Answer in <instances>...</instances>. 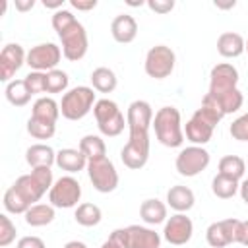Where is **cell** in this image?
<instances>
[{
  "mask_svg": "<svg viewBox=\"0 0 248 248\" xmlns=\"http://www.w3.org/2000/svg\"><path fill=\"white\" fill-rule=\"evenodd\" d=\"M56 35H58V39L62 43V54L70 62H79L87 54V46H89L87 31L78 19L70 27H66L64 31H60Z\"/></svg>",
  "mask_w": 248,
  "mask_h": 248,
  "instance_id": "cell-10",
  "label": "cell"
},
{
  "mask_svg": "<svg viewBox=\"0 0 248 248\" xmlns=\"http://www.w3.org/2000/svg\"><path fill=\"white\" fill-rule=\"evenodd\" d=\"M153 130L165 147H180L184 141V128L176 107H161L153 116Z\"/></svg>",
  "mask_w": 248,
  "mask_h": 248,
  "instance_id": "cell-1",
  "label": "cell"
},
{
  "mask_svg": "<svg viewBox=\"0 0 248 248\" xmlns=\"http://www.w3.org/2000/svg\"><path fill=\"white\" fill-rule=\"evenodd\" d=\"M70 78L64 70H50L46 72V93H64L68 89Z\"/></svg>",
  "mask_w": 248,
  "mask_h": 248,
  "instance_id": "cell-35",
  "label": "cell"
},
{
  "mask_svg": "<svg viewBox=\"0 0 248 248\" xmlns=\"http://www.w3.org/2000/svg\"><path fill=\"white\" fill-rule=\"evenodd\" d=\"M234 6H236L234 0H231V2H227V4H223V2H215V8H221V10H229V8H234Z\"/></svg>",
  "mask_w": 248,
  "mask_h": 248,
  "instance_id": "cell-49",
  "label": "cell"
},
{
  "mask_svg": "<svg viewBox=\"0 0 248 248\" xmlns=\"http://www.w3.org/2000/svg\"><path fill=\"white\" fill-rule=\"evenodd\" d=\"M2 203H4V209L8 211V213H14V215H19V213H25L31 205L16 192V188L14 186H10L6 192H4V200H2Z\"/></svg>",
  "mask_w": 248,
  "mask_h": 248,
  "instance_id": "cell-34",
  "label": "cell"
},
{
  "mask_svg": "<svg viewBox=\"0 0 248 248\" xmlns=\"http://www.w3.org/2000/svg\"><path fill=\"white\" fill-rule=\"evenodd\" d=\"M62 48L54 43H41V45H35L27 50V60L25 64L33 70V72H50V70H56L60 58H62Z\"/></svg>",
  "mask_w": 248,
  "mask_h": 248,
  "instance_id": "cell-13",
  "label": "cell"
},
{
  "mask_svg": "<svg viewBox=\"0 0 248 248\" xmlns=\"http://www.w3.org/2000/svg\"><path fill=\"white\" fill-rule=\"evenodd\" d=\"M153 108L147 101L143 99H136L128 105L126 110V124H128V132H149L151 124H153Z\"/></svg>",
  "mask_w": 248,
  "mask_h": 248,
  "instance_id": "cell-16",
  "label": "cell"
},
{
  "mask_svg": "<svg viewBox=\"0 0 248 248\" xmlns=\"http://www.w3.org/2000/svg\"><path fill=\"white\" fill-rule=\"evenodd\" d=\"M149 159V132H128V141L120 149V161L132 170H140Z\"/></svg>",
  "mask_w": 248,
  "mask_h": 248,
  "instance_id": "cell-7",
  "label": "cell"
},
{
  "mask_svg": "<svg viewBox=\"0 0 248 248\" xmlns=\"http://www.w3.org/2000/svg\"><path fill=\"white\" fill-rule=\"evenodd\" d=\"M246 50V39L236 31H225L217 39V52L223 58H238Z\"/></svg>",
  "mask_w": 248,
  "mask_h": 248,
  "instance_id": "cell-19",
  "label": "cell"
},
{
  "mask_svg": "<svg viewBox=\"0 0 248 248\" xmlns=\"http://www.w3.org/2000/svg\"><path fill=\"white\" fill-rule=\"evenodd\" d=\"M238 186H240L238 180H234L231 176H225V174H219V172L211 180V192L221 200H231L238 192Z\"/></svg>",
  "mask_w": 248,
  "mask_h": 248,
  "instance_id": "cell-32",
  "label": "cell"
},
{
  "mask_svg": "<svg viewBox=\"0 0 248 248\" xmlns=\"http://www.w3.org/2000/svg\"><path fill=\"white\" fill-rule=\"evenodd\" d=\"M25 161L31 169L52 167L56 163V151L48 143H33L25 151Z\"/></svg>",
  "mask_w": 248,
  "mask_h": 248,
  "instance_id": "cell-21",
  "label": "cell"
},
{
  "mask_svg": "<svg viewBox=\"0 0 248 248\" xmlns=\"http://www.w3.org/2000/svg\"><path fill=\"white\" fill-rule=\"evenodd\" d=\"M238 83V70L229 64V62H221L215 64L209 72V93H223V91H231L236 89Z\"/></svg>",
  "mask_w": 248,
  "mask_h": 248,
  "instance_id": "cell-17",
  "label": "cell"
},
{
  "mask_svg": "<svg viewBox=\"0 0 248 248\" xmlns=\"http://www.w3.org/2000/svg\"><path fill=\"white\" fill-rule=\"evenodd\" d=\"M23 79H25L27 89L31 91V95L46 93V74L45 72H29Z\"/></svg>",
  "mask_w": 248,
  "mask_h": 248,
  "instance_id": "cell-36",
  "label": "cell"
},
{
  "mask_svg": "<svg viewBox=\"0 0 248 248\" xmlns=\"http://www.w3.org/2000/svg\"><path fill=\"white\" fill-rule=\"evenodd\" d=\"M194 234V223L186 213H174L165 221L163 238L172 246H182L190 242Z\"/></svg>",
  "mask_w": 248,
  "mask_h": 248,
  "instance_id": "cell-14",
  "label": "cell"
},
{
  "mask_svg": "<svg viewBox=\"0 0 248 248\" xmlns=\"http://www.w3.org/2000/svg\"><path fill=\"white\" fill-rule=\"evenodd\" d=\"M54 209L56 207L50 205V203H35V205H31L23 213L25 223L29 227H45V225H50L54 221V217H56Z\"/></svg>",
  "mask_w": 248,
  "mask_h": 248,
  "instance_id": "cell-24",
  "label": "cell"
},
{
  "mask_svg": "<svg viewBox=\"0 0 248 248\" xmlns=\"http://www.w3.org/2000/svg\"><path fill=\"white\" fill-rule=\"evenodd\" d=\"M145 4H147V8H149L151 12L161 14V16L172 12V8H174V0H147Z\"/></svg>",
  "mask_w": 248,
  "mask_h": 248,
  "instance_id": "cell-40",
  "label": "cell"
},
{
  "mask_svg": "<svg viewBox=\"0 0 248 248\" xmlns=\"http://www.w3.org/2000/svg\"><path fill=\"white\" fill-rule=\"evenodd\" d=\"M196 203V196L192 192V188L188 186H182V184H176V186H170L169 192H167V205L170 209H174L176 213H186L194 207Z\"/></svg>",
  "mask_w": 248,
  "mask_h": 248,
  "instance_id": "cell-20",
  "label": "cell"
},
{
  "mask_svg": "<svg viewBox=\"0 0 248 248\" xmlns=\"http://www.w3.org/2000/svg\"><path fill=\"white\" fill-rule=\"evenodd\" d=\"M246 172V163L240 155H225L221 157L219 161V174H225V176H231L234 180H242Z\"/></svg>",
  "mask_w": 248,
  "mask_h": 248,
  "instance_id": "cell-31",
  "label": "cell"
},
{
  "mask_svg": "<svg viewBox=\"0 0 248 248\" xmlns=\"http://www.w3.org/2000/svg\"><path fill=\"white\" fill-rule=\"evenodd\" d=\"M101 248H124V246H122V244H118L114 238H110V236H108V238L101 244Z\"/></svg>",
  "mask_w": 248,
  "mask_h": 248,
  "instance_id": "cell-46",
  "label": "cell"
},
{
  "mask_svg": "<svg viewBox=\"0 0 248 248\" xmlns=\"http://www.w3.org/2000/svg\"><path fill=\"white\" fill-rule=\"evenodd\" d=\"M52 184L54 178L50 167H39V169H31L29 174H21L12 186L29 205H35L43 198V194L52 188Z\"/></svg>",
  "mask_w": 248,
  "mask_h": 248,
  "instance_id": "cell-2",
  "label": "cell"
},
{
  "mask_svg": "<svg viewBox=\"0 0 248 248\" xmlns=\"http://www.w3.org/2000/svg\"><path fill=\"white\" fill-rule=\"evenodd\" d=\"M110 238H114L124 248H161V234L143 225L114 229L110 232Z\"/></svg>",
  "mask_w": 248,
  "mask_h": 248,
  "instance_id": "cell-5",
  "label": "cell"
},
{
  "mask_svg": "<svg viewBox=\"0 0 248 248\" xmlns=\"http://www.w3.org/2000/svg\"><path fill=\"white\" fill-rule=\"evenodd\" d=\"M242 225H244V221L234 219V217L213 221L205 229V240L211 248H225L229 244H240L242 242Z\"/></svg>",
  "mask_w": 248,
  "mask_h": 248,
  "instance_id": "cell-6",
  "label": "cell"
},
{
  "mask_svg": "<svg viewBox=\"0 0 248 248\" xmlns=\"http://www.w3.org/2000/svg\"><path fill=\"white\" fill-rule=\"evenodd\" d=\"M74 219H76V223L81 225V227H97V225L101 223V219H103V211H101L99 205L85 202V203H79V205L76 207Z\"/></svg>",
  "mask_w": 248,
  "mask_h": 248,
  "instance_id": "cell-30",
  "label": "cell"
},
{
  "mask_svg": "<svg viewBox=\"0 0 248 248\" xmlns=\"http://www.w3.org/2000/svg\"><path fill=\"white\" fill-rule=\"evenodd\" d=\"M64 248H87V244L81 242V240H70V242L64 244Z\"/></svg>",
  "mask_w": 248,
  "mask_h": 248,
  "instance_id": "cell-47",
  "label": "cell"
},
{
  "mask_svg": "<svg viewBox=\"0 0 248 248\" xmlns=\"http://www.w3.org/2000/svg\"><path fill=\"white\" fill-rule=\"evenodd\" d=\"M43 6L45 8H52L54 12H58V10H62L64 0H43Z\"/></svg>",
  "mask_w": 248,
  "mask_h": 248,
  "instance_id": "cell-45",
  "label": "cell"
},
{
  "mask_svg": "<svg viewBox=\"0 0 248 248\" xmlns=\"http://www.w3.org/2000/svg\"><path fill=\"white\" fill-rule=\"evenodd\" d=\"M174 64H176V54L170 46L167 45H155L147 50L145 54V62H143V68H145V74L153 79H165L172 74L174 70Z\"/></svg>",
  "mask_w": 248,
  "mask_h": 248,
  "instance_id": "cell-9",
  "label": "cell"
},
{
  "mask_svg": "<svg viewBox=\"0 0 248 248\" xmlns=\"http://www.w3.org/2000/svg\"><path fill=\"white\" fill-rule=\"evenodd\" d=\"M238 194H240L242 202H244V203H248V178L240 180V186H238Z\"/></svg>",
  "mask_w": 248,
  "mask_h": 248,
  "instance_id": "cell-44",
  "label": "cell"
},
{
  "mask_svg": "<svg viewBox=\"0 0 248 248\" xmlns=\"http://www.w3.org/2000/svg\"><path fill=\"white\" fill-rule=\"evenodd\" d=\"M70 6L79 10V12H89L97 6V0H85V2L83 0H70Z\"/></svg>",
  "mask_w": 248,
  "mask_h": 248,
  "instance_id": "cell-42",
  "label": "cell"
},
{
  "mask_svg": "<svg viewBox=\"0 0 248 248\" xmlns=\"http://www.w3.org/2000/svg\"><path fill=\"white\" fill-rule=\"evenodd\" d=\"M229 134L236 141H248V112H244V114H240L238 118L232 120L231 128H229Z\"/></svg>",
  "mask_w": 248,
  "mask_h": 248,
  "instance_id": "cell-38",
  "label": "cell"
},
{
  "mask_svg": "<svg viewBox=\"0 0 248 248\" xmlns=\"http://www.w3.org/2000/svg\"><path fill=\"white\" fill-rule=\"evenodd\" d=\"M81 200V184L78 182V178H74L72 174L60 176L54 180L52 188L48 190V202L54 207L60 209H70V207H78Z\"/></svg>",
  "mask_w": 248,
  "mask_h": 248,
  "instance_id": "cell-11",
  "label": "cell"
},
{
  "mask_svg": "<svg viewBox=\"0 0 248 248\" xmlns=\"http://www.w3.org/2000/svg\"><path fill=\"white\" fill-rule=\"evenodd\" d=\"M74 21H76V16H74L70 10H64V8L58 10V12H54V14H52V19H50V23H52V27H54L56 33L64 31V29L70 27Z\"/></svg>",
  "mask_w": 248,
  "mask_h": 248,
  "instance_id": "cell-39",
  "label": "cell"
},
{
  "mask_svg": "<svg viewBox=\"0 0 248 248\" xmlns=\"http://www.w3.org/2000/svg\"><path fill=\"white\" fill-rule=\"evenodd\" d=\"M31 116L56 124L60 116V103H56L52 97H39L31 107Z\"/></svg>",
  "mask_w": 248,
  "mask_h": 248,
  "instance_id": "cell-26",
  "label": "cell"
},
{
  "mask_svg": "<svg viewBox=\"0 0 248 248\" xmlns=\"http://www.w3.org/2000/svg\"><path fill=\"white\" fill-rule=\"evenodd\" d=\"M140 217L145 225H161L169 219L167 217V203H163L157 198L143 200L140 205Z\"/></svg>",
  "mask_w": 248,
  "mask_h": 248,
  "instance_id": "cell-23",
  "label": "cell"
},
{
  "mask_svg": "<svg viewBox=\"0 0 248 248\" xmlns=\"http://www.w3.org/2000/svg\"><path fill=\"white\" fill-rule=\"evenodd\" d=\"M56 132V124L54 122H46V120H39L29 116L27 120V134L35 140H50Z\"/></svg>",
  "mask_w": 248,
  "mask_h": 248,
  "instance_id": "cell-33",
  "label": "cell"
},
{
  "mask_svg": "<svg viewBox=\"0 0 248 248\" xmlns=\"http://www.w3.org/2000/svg\"><path fill=\"white\" fill-rule=\"evenodd\" d=\"M87 176L93 184V188L101 194H108L114 192L118 186V170L114 167V163L108 157H99V159H91L87 163Z\"/></svg>",
  "mask_w": 248,
  "mask_h": 248,
  "instance_id": "cell-8",
  "label": "cell"
},
{
  "mask_svg": "<svg viewBox=\"0 0 248 248\" xmlns=\"http://www.w3.org/2000/svg\"><path fill=\"white\" fill-rule=\"evenodd\" d=\"M16 232L17 229L12 223V219L6 213H2L0 215V246H10L16 240Z\"/></svg>",
  "mask_w": 248,
  "mask_h": 248,
  "instance_id": "cell-37",
  "label": "cell"
},
{
  "mask_svg": "<svg viewBox=\"0 0 248 248\" xmlns=\"http://www.w3.org/2000/svg\"><path fill=\"white\" fill-rule=\"evenodd\" d=\"M87 163H89V161H87V157H85L79 149L64 147V149L56 151V165H58L62 170L70 172V174H74V172H79V170L87 169Z\"/></svg>",
  "mask_w": 248,
  "mask_h": 248,
  "instance_id": "cell-22",
  "label": "cell"
},
{
  "mask_svg": "<svg viewBox=\"0 0 248 248\" xmlns=\"http://www.w3.org/2000/svg\"><path fill=\"white\" fill-rule=\"evenodd\" d=\"M207 95L219 105V108L223 110V114L236 112L242 107V103H244V95H242V91L238 87L236 89H231V91H223V93H209L207 91Z\"/></svg>",
  "mask_w": 248,
  "mask_h": 248,
  "instance_id": "cell-27",
  "label": "cell"
},
{
  "mask_svg": "<svg viewBox=\"0 0 248 248\" xmlns=\"http://www.w3.org/2000/svg\"><path fill=\"white\" fill-rule=\"evenodd\" d=\"M31 91L27 89L25 79H12L10 83H6V99L10 105L14 107H25L31 101Z\"/></svg>",
  "mask_w": 248,
  "mask_h": 248,
  "instance_id": "cell-29",
  "label": "cell"
},
{
  "mask_svg": "<svg viewBox=\"0 0 248 248\" xmlns=\"http://www.w3.org/2000/svg\"><path fill=\"white\" fill-rule=\"evenodd\" d=\"M93 114H95L99 132L107 138L120 136L124 132V126H128L122 110L112 99H99L93 107Z\"/></svg>",
  "mask_w": 248,
  "mask_h": 248,
  "instance_id": "cell-4",
  "label": "cell"
},
{
  "mask_svg": "<svg viewBox=\"0 0 248 248\" xmlns=\"http://www.w3.org/2000/svg\"><path fill=\"white\" fill-rule=\"evenodd\" d=\"M95 103H97V99H95L93 87L78 85V87L68 89V91L62 95V101H60V114H62L66 120H81L83 116H87V114L93 110Z\"/></svg>",
  "mask_w": 248,
  "mask_h": 248,
  "instance_id": "cell-3",
  "label": "cell"
},
{
  "mask_svg": "<svg viewBox=\"0 0 248 248\" xmlns=\"http://www.w3.org/2000/svg\"><path fill=\"white\" fill-rule=\"evenodd\" d=\"M110 35L116 43L128 45L138 37V21L130 14H118L110 23Z\"/></svg>",
  "mask_w": 248,
  "mask_h": 248,
  "instance_id": "cell-18",
  "label": "cell"
},
{
  "mask_svg": "<svg viewBox=\"0 0 248 248\" xmlns=\"http://www.w3.org/2000/svg\"><path fill=\"white\" fill-rule=\"evenodd\" d=\"M16 248H46V246H45V240H43V238L29 234V236H21V238L17 240Z\"/></svg>",
  "mask_w": 248,
  "mask_h": 248,
  "instance_id": "cell-41",
  "label": "cell"
},
{
  "mask_svg": "<svg viewBox=\"0 0 248 248\" xmlns=\"http://www.w3.org/2000/svg\"><path fill=\"white\" fill-rule=\"evenodd\" d=\"M33 6H35V0H16V10L19 12H29L33 10Z\"/></svg>",
  "mask_w": 248,
  "mask_h": 248,
  "instance_id": "cell-43",
  "label": "cell"
},
{
  "mask_svg": "<svg viewBox=\"0 0 248 248\" xmlns=\"http://www.w3.org/2000/svg\"><path fill=\"white\" fill-rule=\"evenodd\" d=\"M246 52H248V39H246Z\"/></svg>",
  "mask_w": 248,
  "mask_h": 248,
  "instance_id": "cell-50",
  "label": "cell"
},
{
  "mask_svg": "<svg viewBox=\"0 0 248 248\" xmlns=\"http://www.w3.org/2000/svg\"><path fill=\"white\" fill-rule=\"evenodd\" d=\"M209 161H211V155L203 145H188L180 149V153L176 155L174 167L180 176L192 178V176H198L202 170H205Z\"/></svg>",
  "mask_w": 248,
  "mask_h": 248,
  "instance_id": "cell-12",
  "label": "cell"
},
{
  "mask_svg": "<svg viewBox=\"0 0 248 248\" xmlns=\"http://www.w3.org/2000/svg\"><path fill=\"white\" fill-rule=\"evenodd\" d=\"M27 52L17 43H8L0 52V81L10 83L16 72L25 64Z\"/></svg>",
  "mask_w": 248,
  "mask_h": 248,
  "instance_id": "cell-15",
  "label": "cell"
},
{
  "mask_svg": "<svg viewBox=\"0 0 248 248\" xmlns=\"http://www.w3.org/2000/svg\"><path fill=\"white\" fill-rule=\"evenodd\" d=\"M240 244L248 248V221H244V225H242V242Z\"/></svg>",
  "mask_w": 248,
  "mask_h": 248,
  "instance_id": "cell-48",
  "label": "cell"
},
{
  "mask_svg": "<svg viewBox=\"0 0 248 248\" xmlns=\"http://www.w3.org/2000/svg\"><path fill=\"white\" fill-rule=\"evenodd\" d=\"M78 149L87 157V161L91 159H99V157H107V145H105V140L97 134H87L79 140V145Z\"/></svg>",
  "mask_w": 248,
  "mask_h": 248,
  "instance_id": "cell-28",
  "label": "cell"
},
{
  "mask_svg": "<svg viewBox=\"0 0 248 248\" xmlns=\"http://www.w3.org/2000/svg\"><path fill=\"white\" fill-rule=\"evenodd\" d=\"M89 79H91L93 89L99 91V93H112V91L116 89V85H118L116 74H114L110 68H107V66L95 68V70L91 72Z\"/></svg>",
  "mask_w": 248,
  "mask_h": 248,
  "instance_id": "cell-25",
  "label": "cell"
}]
</instances>
